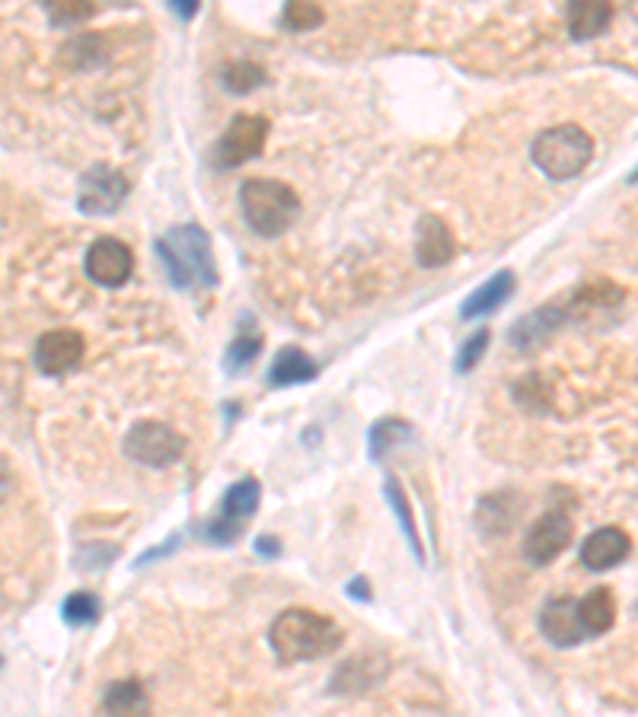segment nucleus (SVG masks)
<instances>
[{"mask_svg":"<svg viewBox=\"0 0 638 717\" xmlns=\"http://www.w3.org/2000/svg\"><path fill=\"white\" fill-rule=\"evenodd\" d=\"M342 628L329 616H320L303 606L281 609L269 628L271 653L284 666L329 657L342 648Z\"/></svg>","mask_w":638,"mask_h":717,"instance_id":"obj_1","label":"nucleus"},{"mask_svg":"<svg viewBox=\"0 0 638 717\" xmlns=\"http://www.w3.org/2000/svg\"><path fill=\"white\" fill-rule=\"evenodd\" d=\"M169 284L179 291H211L217 288V265L211 253V236L199 224L167 229L157 243Z\"/></svg>","mask_w":638,"mask_h":717,"instance_id":"obj_2","label":"nucleus"},{"mask_svg":"<svg viewBox=\"0 0 638 717\" xmlns=\"http://www.w3.org/2000/svg\"><path fill=\"white\" fill-rule=\"evenodd\" d=\"M239 208L253 233L259 236H281L294 224L301 211V198L278 179H246L239 186Z\"/></svg>","mask_w":638,"mask_h":717,"instance_id":"obj_3","label":"nucleus"},{"mask_svg":"<svg viewBox=\"0 0 638 717\" xmlns=\"http://www.w3.org/2000/svg\"><path fill=\"white\" fill-rule=\"evenodd\" d=\"M530 157L542 176L556 179V182H566L574 179L584 166L591 164L594 157V141L591 134L578 125H556V128L542 131L537 134L534 147H530Z\"/></svg>","mask_w":638,"mask_h":717,"instance_id":"obj_4","label":"nucleus"},{"mask_svg":"<svg viewBox=\"0 0 638 717\" xmlns=\"http://www.w3.org/2000/svg\"><path fill=\"white\" fill-rule=\"evenodd\" d=\"M259 501H262L259 479H253V475L236 479L234 485L224 491V497L217 504V514L204 523V542H211V546H234L236 539L243 536V529L256 517Z\"/></svg>","mask_w":638,"mask_h":717,"instance_id":"obj_5","label":"nucleus"},{"mask_svg":"<svg viewBox=\"0 0 638 717\" xmlns=\"http://www.w3.org/2000/svg\"><path fill=\"white\" fill-rule=\"evenodd\" d=\"M626 303V294L619 284L609 278H594L581 284L578 291L559 296V306L566 313V328L569 326H604L606 320L616 316V310Z\"/></svg>","mask_w":638,"mask_h":717,"instance_id":"obj_6","label":"nucleus"},{"mask_svg":"<svg viewBox=\"0 0 638 717\" xmlns=\"http://www.w3.org/2000/svg\"><path fill=\"white\" fill-rule=\"evenodd\" d=\"M186 453V440L182 434H176L164 422H144L132 424V430L125 434V457L135 459L141 466L150 469H167L172 462H179Z\"/></svg>","mask_w":638,"mask_h":717,"instance_id":"obj_7","label":"nucleus"},{"mask_svg":"<svg viewBox=\"0 0 638 717\" xmlns=\"http://www.w3.org/2000/svg\"><path fill=\"white\" fill-rule=\"evenodd\" d=\"M266 137H269V119L239 112V115L231 119V125H227V131L221 134V141L214 147V164L221 166V169L243 166L246 160L262 154Z\"/></svg>","mask_w":638,"mask_h":717,"instance_id":"obj_8","label":"nucleus"},{"mask_svg":"<svg viewBox=\"0 0 638 717\" xmlns=\"http://www.w3.org/2000/svg\"><path fill=\"white\" fill-rule=\"evenodd\" d=\"M132 186L125 179V172L112 169V166L97 164L90 166L80 179L77 189V208L90 217H109L122 208V201L128 198Z\"/></svg>","mask_w":638,"mask_h":717,"instance_id":"obj_9","label":"nucleus"},{"mask_svg":"<svg viewBox=\"0 0 638 717\" xmlns=\"http://www.w3.org/2000/svg\"><path fill=\"white\" fill-rule=\"evenodd\" d=\"M571 536H574V520H571L569 511H562V507L546 511L524 536V549H521L524 561H530L534 568H546L549 561H556L569 549Z\"/></svg>","mask_w":638,"mask_h":717,"instance_id":"obj_10","label":"nucleus"},{"mask_svg":"<svg viewBox=\"0 0 638 717\" xmlns=\"http://www.w3.org/2000/svg\"><path fill=\"white\" fill-rule=\"evenodd\" d=\"M83 271L90 275V281H97L100 288H122L132 271H135V256L132 249L115 239V236H100L97 243H90Z\"/></svg>","mask_w":638,"mask_h":717,"instance_id":"obj_11","label":"nucleus"},{"mask_svg":"<svg viewBox=\"0 0 638 717\" xmlns=\"http://www.w3.org/2000/svg\"><path fill=\"white\" fill-rule=\"evenodd\" d=\"M87 351V341L77 328H52L35 341V367L42 377H65Z\"/></svg>","mask_w":638,"mask_h":717,"instance_id":"obj_12","label":"nucleus"},{"mask_svg":"<svg viewBox=\"0 0 638 717\" xmlns=\"http://www.w3.org/2000/svg\"><path fill=\"white\" fill-rule=\"evenodd\" d=\"M539 631L549 645L556 648H574L587 638L581 616H578V600L571 596H552L539 609Z\"/></svg>","mask_w":638,"mask_h":717,"instance_id":"obj_13","label":"nucleus"},{"mask_svg":"<svg viewBox=\"0 0 638 717\" xmlns=\"http://www.w3.org/2000/svg\"><path fill=\"white\" fill-rule=\"evenodd\" d=\"M566 328V313H562V306H559V300H552V303H542L537 306L534 313H527V316H521L511 332H507V341H511V348H517V351H537L542 348L556 332H562Z\"/></svg>","mask_w":638,"mask_h":717,"instance_id":"obj_14","label":"nucleus"},{"mask_svg":"<svg viewBox=\"0 0 638 717\" xmlns=\"http://www.w3.org/2000/svg\"><path fill=\"white\" fill-rule=\"evenodd\" d=\"M633 552V539L626 536V529L619 526H601L594 529L581 549H578V558L587 571H606V568H616L619 561H626V554Z\"/></svg>","mask_w":638,"mask_h":717,"instance_id":"obj_15","label":"nucleus"},{"mask_svg":"<svg viewBox=\"0 0 638 717\" xmlns=\"http://www.w3.org/2000/svg\"><path fill=\"white\" fill-rule=\"evenodd\" d=\"M457 256V239L447 221L437 214H425L418 221V239H415V259L422 268H444L447 261Z\"/></svg>","mask_w":638,"mask_h":717,"instance_id":"obj_16","label":"nucleus"},{"mask_svg":"<svg viewBox=\"0 0 638 717\" xmlns=\"http://www.w3.org/2000/svg\"><path fill=\"white\" fill-rule=\"evenodd\" d=\"M316 373H320L316 360L310 358L303 348L288 345V348H281V351L271 358L269 386H275V390H281V386H301V383L316 380Z\"/></svg>","mask_w":638,"mask_h":717,"instance_id":"obj_17","label":"nucleus"},{"mask_svg":"<svg viewBox=\"0 0 638 717\" xmlns=\"http://www.w3.org/2000/svg\"><path fill=\"white\" fill-rule=\"evenodd\" d=\"M613 20V0H569V35L574 42H591Z\"/></svg>","mask_w":638,"mask_h":717,"instance_id":"obj_18","label":"nucleus"},{"mask_svg":"<svg viewBox=\"0 0 638 717\" xmlns=\"http://www.w3.org/2000/svg\"><path fill=\"white\" fill-rule=\"evenodd\" d=\"M511 294H514V271H499V275H492L479 291H472V294L463 300L460 316H463V320L489 316V313H495Z\"/></svg>","mask_w":638,"mask_h":717,"instance_id":"obj_19","label":"nucleus"},{"mask_svg":"<svg viewBox=\"0 0 638 717\" xmlns=\"http://www.w3.org/2000/svg\"><path fill=\"white\" fill-rule=\"evenodd\" d=\"M517 520V497L511 491L502 494H485L479 501V511H475V526L485 533V536H502Z\"/></svg>","mask_w":638,"mask_h":717,"instance_id":"obj_20","label":"nucleus"},{"mask_svg":"<svg viewBox=\"0 0 638 717\" xmlns=\"http://www.w3.org/2000/svg\"><path fill=\"white\" fill-rule=\"evenodd\" d=\"M578 616H581V625H584L587 638L609 631L613 621H616V600H613V593L606 587L591 590L587 596L578 600Z\"/></svg>","mask_w":638,"mask_h":717,"instance_id":"obj_21","label":"nucleus"},{"mask_svg":"<svg viewBox=\"0 0 638 717\" xmlns=\"http://www.w3.org/2000/svg\"><path fill=\"white\" fill-rule=\"evenodd\" d=\"M415 437V427L403 418H380V422L370 427L368 434V453L370 459H380L387 457L390 450H396V447H403Z\"/></svg>","mask_w":638,"mask_h":717,"instance_id":"obj_22","label":"nucleus"},{"mask_svg":"<svg viewBox=\"0 0 638 717\" xmlns=\"http://www.w3.org/2000/svg\"><path fill=\"white\" fill-rule=\"evenodd\" d=\"M102 712L109 715H144L147 712V692L137 680L112 683L102 695Z\"/></svg>","mask_w":638,"mask_h":717,"instance_id":"obj_23","label":"nucleus"},{"mask_svg":"<svg viewBox=\"0 0 638 717\" xmlns=\"http://www.w3.org/2000/svg\"><path fill=\"white\" fill-rule=\"evenodd\" d=\"M266 80H269L266 70L256 65V61H231V65L221 70V87L231 97H246V93L259 90Z\"/></svg>","mask_w":638,"mask_h":717,"instance_id":"obj_24","label":"nucleus"},{"mask_svg":"<svg viewBox=\"0 0 638 717\" xmlns=\"http://www.w3.org/2000/svg\"><path fill=\"white\" fill-rule=\"evenodd\" d=\"M387 501H390V507H393L396 520H400V526H403V536H405V542H408V549L415 552V558H418V561H425V549H422V539H418L415 514H412V507H408V497H405V491L400 489V482H396V479H387Z\"/></svg>","mask_w":638,"mask_h":717,"instance_id":"obj_25","label":"nucleus"},{"mask_svg":"<svg viewBox=\"0 0 638 717\" xmlns=\"http://www.w3.org/2000/svg\"><path fill=\"white\" fill-rule=\"evenodd\" d=\"M259 355H262V335L259 332H243V335H236L234 341H231V348L224 355V370L231 377H236V373L249 370Z\"/></svg>","mask_w":638,"mask_h":717,"instance_id":"obj_26","label":"nucleus"},{"mask_svg":"<svg viewBox=\"0 0 638 717\" xmlns=\"http://www.w3.org/2000/svg\"><path fill=\"white\" fill-rule=\"evenodd\" d=\"M45 7V16L52 26H74V23H83L93 16L97 3L93 0H42Z\"/></svg>","mask_w":638,"mask_h":717,"instance_id":"obj_27","label":"nucleus"},{"mask_svg":"<svg viewBox=\"0 0 638 717\" xmlns=\"http://www.w3.org/2000/svg\"><path fill=\"white\" fill-rule=\"evenodd\" d=\"M102 606H100V596L97 593H90V590H77V593H70L68 600L61 603V616L68 625L74 628H80V625H93V621L100 619Z\"/></svg>","mask_w":638,"mask_h":717,"instance_id":"obj_28","label":"nucleus"},{"mask_svg":"<svg viewBox=\"0 0 638 717\" xmlns=\"http://www.w3.org/2000/svg\"><path fill=\"white\" fill-rule=\"evenodd\" d=\"M102 58H105V45H102L100 35H77L65 45V61L77 70L97 67Z\"/></svg>","mask_w":638,"mask_h":717,"instance_id":"obj_29","label":"nucleus"},{"mask_svg":"<svg viewBox=\"0 0 638 717\" xmlns=\"http://www.w3.org/2000/svg\"><path fill=\"white\" fill-rule=\"evenodd\" d=\"M514 399L527 412H546L549 408V383H542L539 373H530V377L514 383Z\"/></svg>","mask_w":638,"mask_h":717,"instance_id":"obj_30","label":"nucleus"},{"mask_svg":"<svg viewBox=\"0 0 638 717\" xmlns=\"http://www.w3.org/2000/svg\"><path fill=\"white\" fill-rule=\"evenodd\" d=\"M323 23V7L313 0H288L284 7V26L288 30H313Z\"/></svg>","mask_w":638,"mask_h":717,"instance_id":"obj_31","label":"nucleus"},{"mask_svg":"<svg viewBox=\"0 0 638 717\" xmlns=\"http://www.w3.org/2000/svg\"><path fill=\"white\" fill-rule=\"evenodd\" d=\"M489 341H492V328H475L470 338L460 345V351H457V373H470L472 367L482 360V355H485Z\"/></svg>","mask_w":638,"mask_h":717,"instance_id":"obj_32","label":"nucleus"},{"mask_svg":"<svg viewBox=\"0 0 638 717\" xmlns=\"http://www.w3.org/2000/svg\"><path fill=\"white\" fill-rule=\"evenodd\" d=\"M256 554L259 558H278L281 554V539L278 536H259L256 539Z\"/></svg>","mask_w":638,"mask_h":717,"instance_id":"obj_33","label":"nucleus"},{"mask_svg":"<svg viewBox=\"0 0 638 717\" xmlns=\"http://www.w3.org/2000/svg\"><path fill=\"white\" fill-rule=\"evenodd\" d=\"M345 593H348L351 600H358V603H370V596H373V593H370V584L365 581V578H351L348 587H345Z\"/></svg>","mask_w":638,"mask_h":717,"instance_id":"obj_34","label":"nucleus"},{"mask_svg":"<svg viewBox=\"0 0 638 717\" xmlns=\"http://www.w3.org/2000/svg\"><path fill=\"white\" fill-rule=\"evenodd\" d=\"M169 7L176 10V16H179V20H192V16L199 13L202 0H169Z\"/></svg>","mask_w":638,"mask_h":717,"instance_id":"obj_35","label":"nucleus"},{"mask_svg":"<svg viewBox=\"0 0 638 717\" xmlns=\"http://www.w3.org/2000/svg\"><path fill=\"white\" fill-rule=\"evenodd\" d=\"M176 546H179V536H172V539H169V546H167V542H164V546H157V549H150V552H147V554H141V558H137V564H150L154 558H164V554L172 552Z\"/></svg>","mask_w":638,"mask_h":717,"instance_id":"obj_36","label":"nucleus"},{"mask_svg":"<svg viewBox=\"0 0 638 717\" xmlns=\"http://www.w3.org/2000/svg\"><path fill=\"white\" fill-rule=\"evenodd\" d=\"M629 182H633V186H636V182H638V166H636V169H633V176H629Z\"/></svg>","mask_w":638,"mask_h":717,"instance_id":"obj_37","label":"nucleus"}]
</instances>
